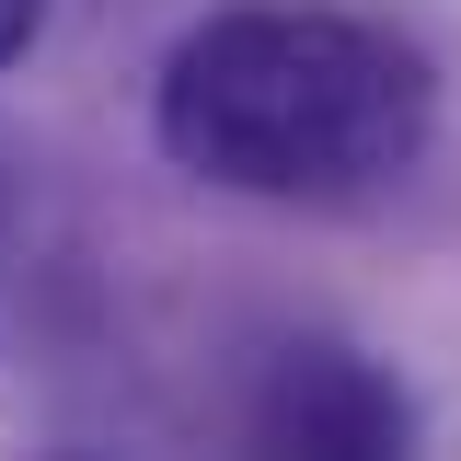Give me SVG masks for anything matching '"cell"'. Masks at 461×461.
<instances>
[{
    "label": "cell",
    "instance_id": "2",
    "mask_svg": "<svg viewBox=\"0 0 461 461\" xmlns=\"http://www.w3.org/2000/svg\"><path fill=\"white\" fill-rule=\"evenodd\" d=\"M254 438L266 450H323V461H381L415 438V403L357 346H277V369L254 393Z\"/></svg>",
    "mask_w": 461,
    "mask_h": 461
},
{
    "label": "cell",
    "instance_id": "1",
    "mask_svg": "<svg viewBox=\"0 0 461 461\" xmlns=\"http://www.w3.org/2000/svg\"><path fill=\"white\" fill-rule=\"evenodd\" d=\"M150 127L196 185L346 208L427 162L438 81L393 23L357 12H208L162 58Z\"/></svg>",
    "mask_w": 461,
    "mask_h": 461
},
{
    "label": "cell",
    "instance_id": "3",
    "mask_svg": "<svg viewBox=\"0 0 461 461\" xmlns=\"http://www.w3.org/2000/svg\"><path fill=\"white\" fill-rule=\"evenodd\" d=\"M35 23H47V0H0V69L35 47Z\"/></svg>",
    "mask_w": 461,
    "mask_h": 461
}]
</instances>
